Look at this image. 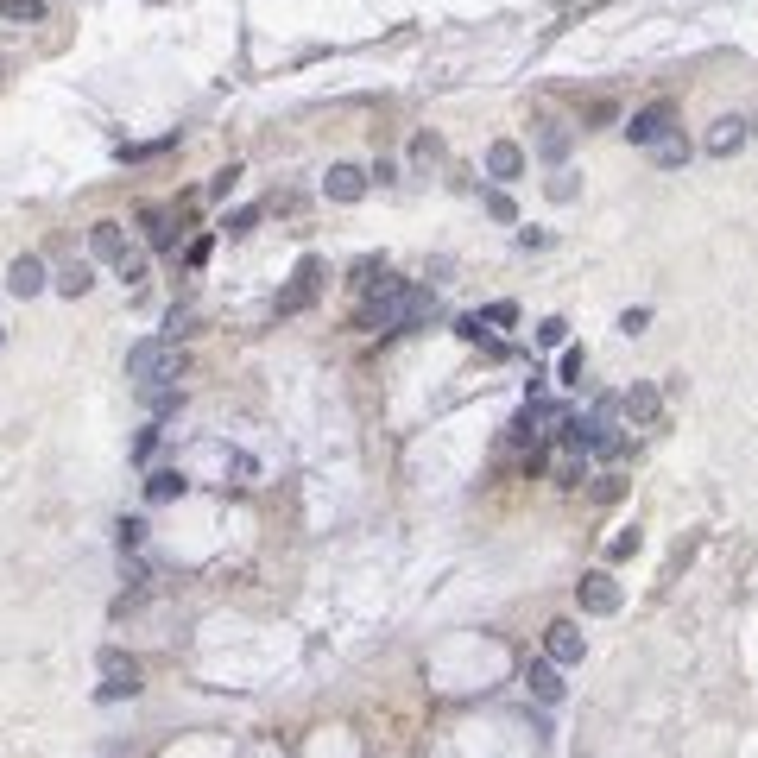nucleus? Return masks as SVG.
<instances>
[{
	"label": "nucleus",
	"instance_id": "nucleus-3",
	"mask_svg": "<svg viewBox=\"0 0 758 758\" xmlns=\"http://www.w3.org/2000/svg\"><path fill=\"white\" fill-rule=\"evenodd\" d=\"M102 676H108V683L95 689V702H133V695H139V664H133V657L102 651Z\"/></svg>",
	"mask_w": 758,
	"mask_h": 758
},
{
	"label": "nucleus",
	"instance_id": "nucleus-30",
	"mask_svg": "<svg viewBox=\"0 0 758 758\" xmlns=\"http://www.w3.org/2000/svg\"><path fill=\"white\" fill-rule=\"evenodd\" d=\"M152 449H158V424H146L133 436V462H152Z\"/></svg>",
	"mask_w": 758,
	"mask_h": 758
},
{
	"label": "nucleus",
	"instance_id": "nucleus-10",
	"mask_svg": "<svg viewBox=\"0 0 758 758\" xmlns=\"http://www.w3.org/2000/svg\"><path fill=\"white\" fill-rule=\"evenodd\" d=\"M525 689L537 695V702L556 708V702H563V670H556L550 657H537V664H525Z\"/></svg>",
	"mask_w": 758,
	"mask_h": 758
},
{
	"label": "nucleus",
	"instance_id": "nucleus-33",
	"mask_svg": "<svg viewBox=\"0 0 758 758\" xmlns=\"http://www.w3.org/2000/svg\"><path fill=\"white\" fill-rule=\"evenodd\" d=\"M550 196H556V203H569V196H575V177L556 171V177H550Z\"/></svg>",
	"mask_w": 758,
	"mask_h": 758
},
{
	"label": "nucleus",
	"instance_id": "nucleus-23",
	"mask_svg": "<svg viewBox=\"0 0 758 758\" xmlns=\"http://www.w3.org/2000/svg\"><path fill=\"white\" fill-rule=\"evenodd\" d=\"M436 158H443V139H436V133H417L411 139V165H436Z\"/></svg>",
	"mask_w": 758,
	"mask_h": 758
},
{
	"label": "nucleus",
	"instance_id": "nucleus-36",
	"mask_svg": "<svg viewBox=\"0 0 758 758\" xmlns=\"http://www.w3.org/2000/svg\"><path fill=\"white\" fill-rule=\"evenodd\" d=\"M752 133H758V121H752Z\"/></svg>",
	"mask_w": 758,
	"mask_h": 758
},
{
	"label": "nucleus",
	"instance_id": "nucleus-26",
	"mask_svg": "<svg viewBox=\"0 0 758 758\" xmlns=\"http://www.w3.org/2000/svg\"><path fill=\"white\" fill-rule=\"evenodd\" d=\"M582 474H588V462H582V449H569L563 462H556V481H563V487H575V481H582Z\"/></svg>",
	"mask_w": 758,
	"mask_h": 758
},
{
	"label": "nucleus",
	"instance_id": "nucleus-6",
	"mask_svg": "<svg viewBox=\"0 0 758 758\" xmlns=\"http://www.w3.org/2000/svg\"><path fill=\"white\" fill-rule=\"evenodd\" d=\"M575 601H582V613H594V620H607V613H620V582H613L607 569H594L575 582Z\"/></svg>",
	"mask_w": 758,
	"mask_h": 758
},
{
	"label": "nucleus",
	"instance_id": "nucleus-7",
	"mask_svg": "<svg viewBox=\"0 0 758 758\" xmlns=\"http://www.w3.org/2000/svg\"><path fill=\"white\" fill-rule=\"evenodd\" d=\"M746 139H752V121H740V114H721V121L708 127V139H702V152H708V158H733V152L746 146Z\"/></svg>",
	"mask_w": 758,
	"mask_h": 758
},
{
	"label": "nucleus",
	"instance_id": "nucleus-8",
	"mask_svg": "<svg viewBox=\"0 0 758 758\" xmlns=\"http://www.w3.org/2000/svg\"><path fill=\"white\" fill-rule=\"evenodd\" d=\"M45 285H51V272H45V259H38V253H19L7 266V291L13 297H38Z\"/></svg>",
	"mask_w": 758,
	"mask_h": 758
},
{
	"label": "nucleus",
	"instance_id": "nucleus-15",
	"mask_svg": "<svg viewBox=\"0 0 758 758\" xmlns=\"http://www.w3.org/2000/svg\"><path fill=\"white\" fill-rule=\"evenodd\" d=\"M645 152H651V165H657V171H676V165H689V139L676 133V127H670L664 139H657V146H645Z\"/></svg>",
	"mask_w": 758,
	"mask_h": 758
},
{
	"label": "nucleus",
	"instance_id": "nucleus-21",
	"mask_svg": "<svg viewBox=\"0 0 758 758\" xmlns=\"http://www.w3.org/2000/svg\"><path fill=\"white\" fill-rule=\"evenodd\" d=\"M146 266H152V247H127L121 259H114V272H121L127 285H146Z\"/></svg>",
	"mask_w": 758,
	"mask_h": 758
},
{
	"label": "nucleus",
	"instance_id": "nucleus-11",
	"mask_svg": "<svg viewBox=\"0 0 758 758\" xmlns=\"http://www.w3.org/2000/svg\"><path fill=\"white\" fill-rule=\"evenodd\" d=\"M620 411L632 417V424H657L664 398H657V386H626V392H620Z\"/></svg>",
	"mask_w": 758,
	"mask_h": 758
},
{
	"label": "nucleus",
	"instance_id": "nucleus-19",
	"mask_svg": "<svg viewBox=\"0 0 758 758\" xmlns=\"http://www.w3.org/2000/svg\"><path fill=\"white\" fill-rule=\"evenodd\" d=\"M45 0H0V26H38Z\"/></svg>",
	"mask_w": 758,
	"mask_h": 758
},
{
	"label": "nucleus",
	"instance_id": "nucleus-28",
	"mask_svg": "<svg viewBox=\"0 0 758 758\" xmlns=\"http://www.w3.org/2000/svg\"><path fill=\"white\" fill-rule=\"evenodd\" d=\"M638 544H645V537H638V531H620V537H613V544H607V556H613V563H626V556H632Z\"/></svg>",
	"mask_w": 758,
	"mask_h": 758
},
{
	"label": "nucleus",
	"instance_id": "nucleus-18",
	"mask_svg": "<svg viewBox=\"0 0 758 758\" xmlns=\"http://www.w3.org/2000/svg\"><path fill=\"white\" fill-rule=\"evenodd\" d=\"M569 139H575V133H569L563 121H544V133H537V152H544L550 165H563V158H569Z\"/></svg>",
	"mask_w": 758,
	"mask_h": 758
},
{
	"label": "nucleus",
	"instance_id": "nucleus-32",
	"mask_svg": "<svg viewBox=\"0 0 758 758\" xmlns=\"http://www.w3.org/2000/svg\"><path fill=\"white\" fill-rule=\"evenodd\" d=\"M651 329V310H626L620 316V335H645Z\"/></svg>",
	"mask_w": 758,
	"mask_h": 758
},
{
	"label": "nucleus",
	"instance_id": "nucleus-29",
	"mask_svg": "<svg viewBox=\"0 0 758 758\" xmlns=\"http://www.w3.org/2000/svg\"><path fill=\"white\" fill-rule=\"evenodd\" d=\"M487 215H493V222H512L518 209H512V196H506V190H487Z\"/></svg>",
	"mask_w": 758,
	"mask_h": 758
},
{
	"label": "nucleus",
	"instance_id": "nucleus-35",
	"mask_svg": "<svg viewBox=\"0 0 758 758\" xmlns=\"http://www.w3.org/2000/svg\"><path fill=\"white\" fill-rule=\"evenodd\" d=\"M0 342H7V329H0Z\"/></svg>",
	"mask_w": 758,
	"mask_h": 758
},
{
	"label": "nucleus",
	"instance_id": "nucleus-9",
	"mask_svg": "<svg viewBox=\"0 0 758 758\" xmlns=\"http://www.w3.org/2000/svg\"><path fill=\"white\" fill-rule=\"evenodd\" d=\"M323 196H329V203H361V196H367V171L361 165H329Z\"/></svg>",
	"mask_w": 758,
	"mask_h": 758
},
{
	"label": "nucleus",
	"instance_id": "nucleus-12",
	"mask_svg": "<svg viewBox=\"0 0 758 758\" xmlns=\"http://www.w3.org/2000/svg\"><path fill=\"white\" fill-rule=\"evenodd\" d=\"M184 493H190V481H184L177 468H152V474H146V500H152V506H171V500H184Z\"/></svg>",
	"mask_w": 758,
	"mask_h": 758
},
{
	"label": "nucleus",
	"instance_id": "nucleus-20",
	"mask_svg": "<svg viewBox=\"0 0 758 758\" xmlns=\"http://www.w3.org/2000/svg\"><path fill=\"white\" fill-rule=\"evenodd\" d=\"M51 285H57V297H83V291L95 285V266H83V259H76V266H64Z\"/></svg>",
	"mask_w": 758,
	"mask_h": 758
},
{
	"label": "nucleus",
	"instance_id": "nucleus-16",
	"mask_svg": "<svg viewBox=\"0 0 758 758\" xmlns=\"http://www.w3.org/2000/svg\"><path fill=\"white\" fill-rule=\"evenodd\" d=\"M139 405H146L152 417H177L184 411V392L177 386H139Z\"/></svg>",
	"mask_w": 758,
	"mask_h": 758
},
{
	"label": "nucleus",
	"instance_id": "nucleus-5",
	"mask_svg": "<svg viewBox=\"0 0 758 758\" xmlns=\"http://www.w3.org/2000/svg\"><path fill=\"white\" fill-rule=\"evenodd\" d=\"M544 657H550L556 670H563V664H582V657H588L582 626H575V620H550V626H544Z\"/></svg>",
	"mask_w": 758,
	"mask_h": 758
},
{
	"label": "nucleus",
	"instance_id": "nucleus-25",
	"mask_svg": "<svg viewBox=\"0 0 758 758\" xmlns=\"http://www.w3.org/2000/svg\"><path fill=\"white\" fill-rule=\"evenodd\" d=\"M114 544H121V550H139V544H146V518H121V525H114Z\"/></svg>",
	"mask_w": 758,
	"mask_h": 758
},
{
	"label": "nucleus",
	"instance_id": "nucleus-31",
	"mask_svg": "<svg viewBox=\"0 0 758 758\" xmlns=\"http://www.w3.org/2000/svg\"><path fill=\"white\" fill-rule=\"evenodd\" d=\"M234 184H241V165H228V171H215V177H209V196H228Z\"/></svg>",
	"mask_w": 758,
	"mask_h": 758
},
{
	"label": "nucleus",
	"instance_id": "nucleus-24",
	"mask_svg": "<svg viewBox=\"0 0 758 758\" xmlns=\"http://www.w3.org/2000/svg\"><path fill=\"white\" fill-rule=\"evenodd\" d=\"M569 342V323L563 316H544V323H537V348H563Z\"/></svg>",
	"mask_w": 758,
	"mask_h": 758
},
{
	"label": "nucleus",
	"instance_id": "nucleus-4",
	"mask_svg": "<svg viewBox=\"0 0 758 758\" xmlns=\"http://www.w3.org/2000/svg\"><path fill=\"white\" fill-rule=\"evenodd\" d=\"M676 127V102H651V108H638V114H626V139L632 146H657V139H664Z\"/></svg>",
	"mask_w": 758,
	"mask_h": 758
},
{
	"label": "nucleus",
	"instance_id": "nucleus-1",
	"mask_svg": "<svg viewBox=\"0 0 758 758\" xmlns=\"http://www.w3.org/2000/svg\"><path fill=\"white\" fill-rule=\"evenodd\" d=\"M177 373H184V354H177V342H158V335H146V342L127 348V379H133V386H171Z\"/></svg>",
	"mask_w": 758,
	"mask_h": 758
},
{
	"label": "nucleus",
	"instance_id": "nucleus-34",
	"mask_svg": "<svg viewBox=\"0 0 758 758\" xmlns=\"http://www.w3.org/2000/svg\"><path fill=\"white\" fill-rule=\"evenodd\" d=\"M253 222H259V209H234V215H228V234H247Z\"/></svg>",
	"mask_w": 758,
	"mask_h": 758
},
{
	"label": "nucleus",
	"instance_id": "nucleus-14",
	"mask_svg": "<svg viewBox=\"0 0 758 758\" xmlns=\"http://www.w3.org/2000/svg\"><path fill=\"white\" fill-rule=\"evenodd\" d=\"M89 253H95V259H121V253H127V228H121V222H95V228H89Z\"/></svg>",
	"mask_w": 758,
	"mask_h": 758
},
{
	"label": "nucleus",
	"instance_id": "nucleus-2",
	"mask_svg": "<svg viewBox=\"0 0 758 758\" xmlns=\"http://www.w3.org/2000/svg\"><path fill=\"white\" fill-rule=\"evenodd\" d=\"M411 291L417 285H405V278H379L367 310H361V323L367 329H411Z\"/></svg>",
	"mask_w": 758,
	"mask_h": 758
},
{
	"label": "nucleus",
	"instance_id": "nucleus-27",
	"mask_svg": "<svg viewBox=\"0 0 758 758\" xmlns=\"http://www.w3.org/2000/svg\"><path fill=\"white\" fill-rule=\"evenodd\" d=\"M455 335H462V342H481V335H487V316H455Z\"/></svg>",
	"mask_w": 758,
	"mask_h": 758
},
{
	"label": "nucleus",
	"instance_id": "nucleus-13",
	"mask_svg": "<svg viewBox=\"0 0 758 758\" xmlns=\"http://www.w3.org/2000/svg\"><path fill=\"white\" fill-rule=\"evenodd\" d=\"M518 171H525V152H518L512 139H493V146H487V177H500V184H512Z\"/></svg>",
	"mask_w": 758,
	"mask_h": 758
},
{
	"label": "nucleus",
	"instance_id": "nucleus-22",
	"mask_svg": "<svg viewBox=\"0 0 758 758\" xmlns=\"http://www.w3.org/2000/svg\"><path fill=\"white\" fill-rule=\"evenodd\" d=\"M582 373H588V348H563V367H556V379H563V386H582Z\"/></svg>",
	"mask_w": 758,
	"mask_h": 758
},
{
	"label": "nucleus",
	"instance_id": "nucleus-17",
	"mask_svg": "<svg viewBox=\"0 0 758 758\" xmlns=\"http://www.w3.org/2000/svg\"><path fill=\"white\" fill-rule=\"evenodd\" d=\"M146 247H152V253H171V247H177L171 209H146Z\"/></svg>",
	"mask_w": 758,
	"mask_h": 758
}]
</instances>
